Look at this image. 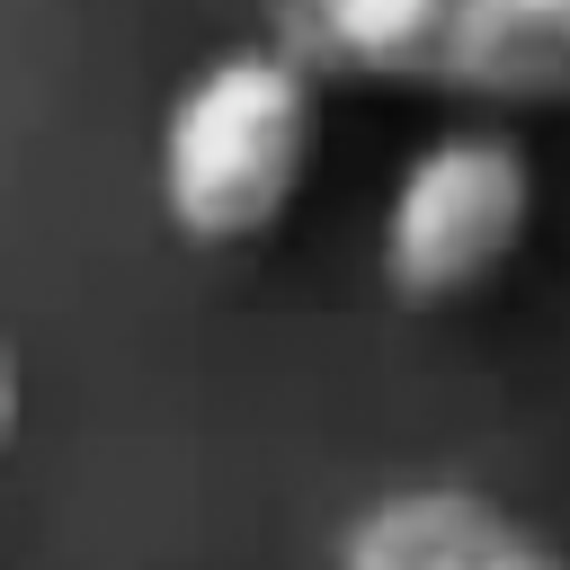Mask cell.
<instances>
[{"label":"cell","mask_w":570,"mask_h":570,"mask_svg":"<svg viewBox=\"0 0 570 570\" xmlns=\"http://www.w3.org/2000/svg\"><path fill=\"white\" fill-rule=\"evenodd\" d=\"M267 45L312 80L410 89L481 116L570 107V0H267Z\"/></svg>","instance_id":"1"},{"label":"cell","mask_w":570,"mask_h":570,"mask_svg":"<svg viewBox=\"0 0 570 570\" xmlns=\"http://www.w3.org/2000/svg\"><path fill=\"white\" fill-rule=\"evenodd\" d=\"M321 151V80L285 45H232L214 53L160 116L151 187L178 240L196 249H249L267 240Z\"/></svg>","instance_id":"2"},{"label":"cell","mask_w":570,"mask_h":570,"mask_svg":"<svg viewBox=\"0 0 570 570\" xmlns=\"http://www.w3.org/2000/svg\"><path fill=\"white\" fill-rule=\"evenodd\" d=\"M534 232V160L508 125H445L428 134L374 223V258L392 303L445 312L508 276V258Z\"/></svg>","instance_id":"3"},{"label":"cell","mask_w":570,"mask_h":570,"mask_svg":"<svg viewBox=\"0 0 570 570\" xmlns=\"http://www.w3.org/2000/svg\"><path fill=\"white\" fill-rule=\"evenodd\" d=\"M347 570H570V561L499 499L454 481H410L347 525Z\"/></svg>","instance_id":"4"},{"label":"cell","mask_w":570,"mask_h":570,"mask_svg":"<svg viewBox=\"0 0 570 570\" xmlns=\"http://www.w3.org/2000/svg\"><path fill=\"white\" fill-rule=\"evenodd\" d=\"M18 410H27V401H18V365H9V347H0V445L18 436Z\"/></svg>","instance_id":"5"}]
</instances>
